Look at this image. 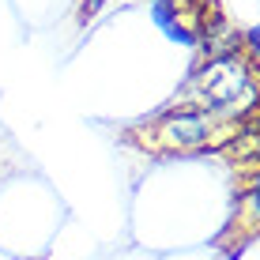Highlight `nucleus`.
Here are the masks:
<instances>
[{
    "mask_svg": "<svg viewBox=\"0 0 260 260\" xmlns=\"http://www.w3.org/2000/svg\"><path fill=\"white\" fill-rule=\"evenodd\" d=\"M241 49L249 53V60H253V64L260 68V23L256 26H249L245 34H241Z\"/></svg>",
    "mask_w": 260,
    "mask_h": 260,
    "instance_id": "5",
    "label": "nucleus"
},
{
    "mask_svg": "<svg viewBox=\"0 0 260 260\" xmlns=\"http://www.w3.org/2000/svg\"><path fill=\"white\" fill-rule=\"evenodd\" d=\"M174 106H200L222 121H245L260 113V68L245 49L215 53L192 68Z\"/></svg>",
    "mask_w": 260,
    "mask_h": 260,
    "instance_id": "1",
    "label": "nucleus"
},
{
    "mask_svg": "<svg viewBox=\"0 0 260 260\" xmlns=\"http://www.w3.org/2000/svg\"><path fill=\"white\" fill-rule=\"evenodd\" d=\"M238 132V121H222L215 113L200 110V106H170L158 113L155 124L147 128V140L155 151H170V155H189V151L204 147H226Z\"/></svg>",
    "mask_w": 260,
    "mask_h": 260,
    "instance_id": "2",
    "label": "nucleus"
},
{
    "mask_svg": "<svg viewBox=\"0 0 260 260\" xmlns=\"http://www.w3.org/2000/svg\"><path fill=\"white\" fill-rule=\"evenodd\" d=\"M147 12H151V23H155L170 42H181V46H200L196 30L189 26V15H185V8L177 4V0H155V4H147Z\"/></svg>",
    "mask_w": 260,
    "mask_h": 260,
    "instance_id": "3",
    "label": "nucleus"
},
{
    "mask_svg": "<svg viewBox=\"0 0 260 260\" xmlns=\"http://www.w3.org/2000/svg\"><path fill=\"white\" fill-rule=\"evenodd\" d=\"M238 222L245 230H256L260 234V185H249L238 200Z\"/></svg>",
    "mask_w": 260,
    "mask_h": 260,
    "instance_id": "4",
    "label": "nucleus"
},
{
    "mask_svg": "<svg viewBox=\"0 0 260 260\" xmlns=\"http://www.w3.org/2000/svg\"><path fill=\"white\" fill-rule=\"evenodd\" d=\"M147 4H155V0H147Z\"/></svg>",
    "mask_w": 260,
    "mask_h": 260,
    "instance_id": "7",
    "label": "nucleus"
},
{
    "mask_svg": "<svg viewBox=\"0 0 260 260\" xmlns=\"http://www.w3.org/2000/svg\"><path fill=\"white\" fill-rule=\"evenodd\" d=\"M253 185H260V166H256V174H253Z\"/></svg>",
    "mask_w": 260,
    "mask_h": 260,
    "instance_id": "6",
    "label": "nucleus"
}]
</instances>
